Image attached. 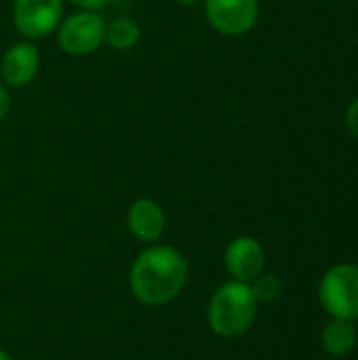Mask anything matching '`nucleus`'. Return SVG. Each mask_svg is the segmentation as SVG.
<instances>
[{"instance_id": "nucleus-1", "label": "nucleus", "mask_w": 358, "mask_h": 360, "mask_svg": "<svg viewBox=\"0 0 358 360\" xmlns=\"http://www.w3.org/2000/svg\"><path fill=\"white\" fill-rule=\"evenodd\" d=\"M188 281V259L169 245H152L131 266L129 287L135 300L146 306L173 302Z\"/></svg>"}, {"instance_id": "nucleus-2", "label": "nucleus", "mask_w": 358, "mask_h": 360, "mask_svg": "<svg viewBox=\"0 0 358 360\" xmlns=\"http://www.w3.org/2000/svg\"><path fill=\"white\" fill-rule=\"evenodd\" d=\"M257 300L249 283L230 281L209 302V325L215 335L234 340L245 335L257 319Z\"/></svg>"}, {"instance_id": "nucleus-3", "label": "nucleus", "mask_w": 358, "mask_h": 360, "mask_svg": "<svg viewBox=\"0 0 358 360\" xmlns=\"http://www.w3.org/2000/svg\"><path fill=\"white\" fill-rule=\"evenodd\" d=\"M319 302L329 319L358 321V264L331 266L319 281Z\"/></svg>"}, {"instance_id": "nucleus-4", "label": "nucleus", "mask_w": 358, "mask_h": 360, "mask_svg": "<svg viewBox=\"0 0 358 360\" xmlns=\"http://www.w3.org/2000/svg\"><path fill=\"white\" fill-rule=\"evenodd\" d=\"M106 21L97 11H78L59 23L57 40L63 53L82 57L97 51L106 40Z\"/></svg>"}, {"instance_id": "nucleus-5", "label": "nucleus", "mask_w": 358, "mask_h": 360, "mask_svg": "<svg viewBox=\"0 0 358 360\" xmlns=\"http://www.w3.org/2000/svg\"><path fill=\"white\" fill-rule=\"evenodd\" d=\"M63 17V0H13V23L25 40L53 34Z\"/></svg>"}, {"instance_id": "nucleus-6", "label": "nucleus", "mask_w": 358, "mask_h": 360, "mask_svg": "<svg viewBox=\"0 0 358 360\" xmlns=\"http://www.w3.org/2000/svg\"><path fill=\"white\" fill-rule=\"evenodd\" d=\"M209 23L224 36H243L257 23V0H205Z\"/></svg>"}, {"instance_id": "nucleus-7", "label": "nucleus", "mask_w": 358, "mask_h": 360, "mask_svg": "<svg viewBox=\"0 0 358 360\" xmlns=\"http://www.w3.org/2000/svg\"><path fill=\"white\" fill-rule=\"evenodd\" d=\"M224 264L232 281L241 283H253L260 274H264L266 268V253L260 240L251 236H238L234 238L224 253Z\"/></svg>"}, {"instance_id": "nucleus-8", "label": "nucleus", "mask_w": 358, "mask_h": 360, "mask_svg": "<svg viewBox=\"0 0 358 360\" xmlns=\"http://www.w3.org/2000/svg\"><path fill=\"white\" fill-rule=\"evenodd\" d=\"M40 68V55L32 40H21L8 46L0 61V74L4 84L8 86H25L30 84Z\"/></svg>"}, {"instance_id": "nucleus-9", "label": "nucleus", "mask_w": 358, "mask_h": 360, "mask_svg": "<svg viewBox=\"0 0 358 360\" xmlns=\"http://www.w3.org/2000/svg\"><path fill=\"white\" fill-rule=\"evenodd\" d=\"M129 232L141 243H156L167 226V215L162 207L152 198H139L131 205L127 215Z\"/></svg>"}, {"instance_id": "nucleus-10", "label": "nucleus", "mask_w": 358, "mask_h": 360, "mask_svg": "<svg viewBox=\"0 0 358 360\" xmlns=\"http://www.w3.org/2000/svg\"><path fill=\"white\" fill-rule=\"evenodd\" d=\"M358 344V329L354 321L331 319L321 333V346L331 359H346Z\"/></svg>"}, {"instance_id": "nucleus-11", "label": "nucleus", "mask_w": 358, "mask_h": 360, "mask_svg": "<svg viewBox=\"0 0 358 360\" xmlns=\"http://www.w3.org/2000/svg\"><path fill=\"white\" fill-rule=\"evenodd\" d=\"M141 36L139 25L129 17H118L106 25V42L116 51H129L137 44Z\"/></svg>"}, {"instance_id": "nucleus-12", "label": "nucleus", "mask_w": 358, "mask_h": 360, "mask_svg": "<svg viewBox=\"0 0 358 360\" xmlns=\"http://www.w3.org/2000/svg\"><path fill=\"white\" fill-rule=\"evenodd\" d=\"M257 304H276L283 297L285 285L276 274H260L253 283H249Z\"/></svg>"}, {"instance_id": "nucleus-13", "label": "nucleus", "mask_w": 358, "mask_h": 360, "mask_svg": "<svg viewBox=\"0 0 358 360\" xmlns=\"http://www.w3.org/2000/svg\"><path fill=\"white\" fill-rule=\"evenodd\" d=\"M346 127H348V131L352 133V137H357L358 139V97L350 103V108H348V112H346Z\"/></svg>"}, {"instance_id": "nucleus-14", "label": "nucleus", "mask_w": 358, "mask_h": 360, "mask_svg": "<svg viewBox=\"0 0 358 360\" xmlns=\"http://www.w3.org/2000/svg\"><path fill=\"white\" fill-rule=\"evenodd\" d=\"M74 6H78L80 11H99L103 6H108L112 0H70Z\"/></svg>"}, {"instance_id": "nucleus-15", "label": "nucleus", "mask_w": 358, "mask_h": 360, "mask_svg": "<svg viewBox=\"0 0 358 360\" xmlns=\"http://www.w3.org/2000/svg\"><path fill=\"white\" fill-rule=\"evenodd\" d=\"M8 110H11V95H8V91H6V86L0 82V120L6 118Z\"/></svg>"}, {"instance_id": "nucleus-16", "label": "nucleus", "mask_w": 358, "mask_h": 360, "mask_svg": "<svg viewBox=\"0 0 358 360\" xmlns=\"http://www.w3.org/2000/svg\"><path fill=\"white\" fill-rule=\"evenodd\" d=\"M175 2H179V4H184V6H192V4H198L200 0H175Z\"/></svg>"}, {"instance_id": "nucleus-17", "label": "nucleus", "mask_w": 358, "mask_h": 360, "mask_svg": "<svg viewBox=\"0 0 358 360\" xmlns=\"http://www.w3.org/2000/svg\"><path fill=\"white\" fill-rule=\"evenodd\" d=\"M0 360H11V356H8L2 348H0Z\"/></svg>"}]
</instances>
